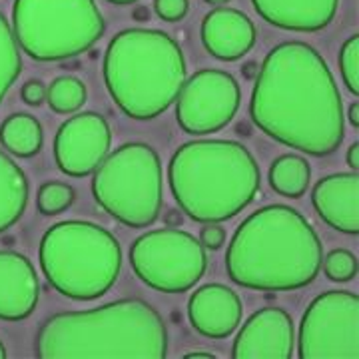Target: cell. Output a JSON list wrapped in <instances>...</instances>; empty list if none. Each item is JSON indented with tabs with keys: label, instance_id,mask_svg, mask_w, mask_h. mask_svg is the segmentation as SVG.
<instances>
[{
	"label": "cell",
	"instance_id": "obj_7",
	"mask_svg": "<svg viewBox=\"0 0 359 359\" xmlns=\"http://www.w3.org/2000/svg\"><path fill=\"white\" fill-rule=\"evenodd\" d=\"M104 30L94 0H14V40L32 60L74 58L102 39Z\"/></svg>",
	"mask_w": 359,
	"mask_h": 359
},
{
	"label": "cell",
	"instance_id": "obj_18",
	"mask_svg": "<svg viewBox=\"0 0 359 359\" xmlns=\"http://www.w3.org/2000/svg\"><path fill=\"white\" fill-rule=\"evenodd\" d=\"M256 13L283 30L318 32L332 25L339 0H252Z\"/></svg>",
	"mask_w": 359,
	"mask_h": 359
},
{
	"label": "cell",
	"instance_id": "obj_30",
	"mask_svg": "<svg viewBox=\"0 0 359 359\" xmlns=\"http://www.w3.org/2000/svg\"><path fill=\"white\" fill-rule=\"evenodd\" d=\"M346 160H347V166L358 172V168H359V144H358V142L349 146Z\"/></svg>",
	"mask_w": 359,
	"mask_h": 359
},
{
	"label": "cell",
	"instance_id": "obj_9",
	"mask_svg": "<svg viewBox=\"0 0 359 359\" xmlns=\"http://www.w3.org/2000/svg\"><path fill=\"white\" fill-rule=\"evenodd\" d=\"M134 273L152 290L184 294L202 280L208 257L205 248L188 231H146L130 248Z\"/></svg>",
	"mask_w": 359,
	"mask_h": 359
},
{
	"label": "cell",
	"instance_id": "obj_15",
	"mask_svg": "<svg viewBox=\"0 0 359 359\" xmlns=\"http://www.w3.org/2000/svg\"><path fill=\"white\" fill-rule=\"evenodd\" d=\"M321 219L341 233L359 231V176L355 170L321 178L311 192Z\"/></svg>",
	"mask_w": 359,
	"mask_h": 359
},
{
	"label": "cell",
	"instance_id": "obj_8",
	"mask_svg": "<svg viewBox=\"0 0 359 359\" xmlns=\"http://www.w3.org/2000/svg\"><path fill=\"white\" fill-rule=\"evenodd\" d=\"M92 194L98 205L130 228L152 226L162 208V162L152 146L130 142L94 170Z\"/></svg>",
	"mask_w": 359,
	"mask_h": 359
},
{
	"label": "cell",
	"instance_id": "obj_29",
	"mask_svg": "<svg viewBox=\"0 0 359 359\" xmlns=\"http://www.w3.org/2000/svg\"><path fill=\"white\" fill-rule=\"evenodd\" d=\"M22 100L28 106H40L46 100V86L40 80H28L22 86Z\"/></svg>",
	"mask_w": 359,
	"mask_h": 359
},
{
	"label": "cell",
	"instance_id": "obj_26",
	"mask_svg": "<svg viewBox=\"0 0 359 359\" xmlns=\"http://www.w3.org/2000/svg\"><path fill=\"white\" fill-rule=\"evenodd\" d=\"M339 68L346 82V88L351 94H359V36L353 34L344 42L339 50Z\"/></svg>",
	"mask_w": 359,
	"mask_h": 359
},
{
	"label": "cell",
	"instance_id": "obj_1",
	"mask_svg": "<svg viewBox=\"0 0 359 359\" xmlns=\"http://www.w3.org/2000/svg\"><path fill=\"white\" fill-rule=\"evenodd\" d=\"M250 116L276 142L311 156L335 152L346 138V114L334 74L306 42L271 48L256 76Z\"/></svg>",
	"mask_w": 359,
	"mask_h": 359
},
{
	"label": "cell",
	"instance_id": "obj_3",
	"mask_svg": "<svg viewBox=\"0 0 359 359\" xmlns=\"http://www.w3.org/2000/svg\"><path fill=\"white\" fill-rule=\"evenodd\" d=\"M166 353V323L142 299L56 313L44 321L36 335V355L44 359H162Z\"/></svg>",
	"mask_w": 359,
	"mask_h": 359
},
{
	"label": "cell",
	"instance_id": "obj_5",
	"mask_svg": "<svg viewBox=\"0 0 359 359\" xmlns=\"http://www.w3.org/2000/svg\"><path fill=\"white\" fill-rule=\"evenodd\" d=\"M102 74L118 108L146 122L176 102L188 70L184 52L168 32L128 28L110 40Z\"/></svg>",
	"mask_w": 359,
	"mask_h": 359
},
{
	"label": "cell",
	"instance_id": "obj_24",
	"mask_svg": "<svg viewBox=\"0 0 359 359\" xmlns=\"http://www.w3.org/2000/svg\"><path fill=\"white\" fill-rule=\"evenodd\" d=\"M76 194L72 186L62 182H46L42 184L36 196V208L44 216H58L74 204Z\"/></svg>",
	"mask_w": 359,
	"mask_h": 359
},
{
	"label": "cell",
	"instance_id": "obj_20",
	"mask_svg": "<svg viewBox=\"0 0 359 359\" xmlns=\"http://www.w3.org/2000/svg\"><path fill=\"white\" fill-rule=\"evenodd\" d=\"M42 126L30 114H13L0 126V144L18 158H32L42 148Z\"/></svg>",
	"mask_w": 359,
	"mask_h": 359
},
{
	"label": "cell",
	"instance_id": "obj_14",
	"mask_svg": "<svg viewBox=\"0 0 359 359\" xmlns=\"http://www.w3.org/2000/svg\"><path fill=\"white\" fill-rule=\"evenodd\" d=\"M242 302L238 294L222 283H205L188 302V318L194 330L210 339H224L242 321Z\"/></svg>",
	"mask_w": 359,
	"mask_h": 359
},
{
	"label": "cell",
	"instance_id": "obj_35",
	"mask_svg": "<svg viewBox=\"0 0 359 359\" xmlns=\"http://www.w3.org/2000/svg\"><path fill=\"white\" fill-rule=\"evenodd\" d=\"M6 358V347H4V344L0 341V359Z\"/></svg>",
	"mask_w": 359,
	"mask_h": 359
},
{
	"label": "cell",
	"instance_id": "obj_34",
	"mask_svg": "<svg viewBox=\"0 0 359 359\" xmlns=\"http://www.w3.org/2000/svg\"><path fill=\"white\" fill-rule=\"evenodd\" d=\"M208 4H214V6H219V4H226V2H230V0H205Z\"/></svg>",
	"mask_w": 359,
	"mask_h": 359
},
{
	"label": "cell",
	"instance_id": "obj_13",
	"mask_svg": "<svg viewBox=\"0 0 359 359\" xmlns=\"http://www.w3.org/2000/svg\"><path fill=\"white\" fill-rule=\"evenodd\" d=\"M294 355V321L282 308H262L250 316L231 347L236 359H290Z\"/></svg>",
	"mask_w": 359,
	"mask_h": 359
},
{
	"label": "cell",
	"instance_id": "obj_12",
	"mask_svg": "<svg viewBox=\"0 0 359 359\" xmlns=\"http://www.w3.org/2000/svg\"><path fill=\"white\" fill-rule=\"evenodd\" d=\"M112 132L98 112H82L66 120L54 138V160L72 178L92 174L110 152Z\"/></svg>",
	"mask_w": 359,
	"mask_h": 359
},
{
	"label": "cell",
	"instance_id": "obj_27",
	"mask_svg": "<svg viewBox=\"0 0 359 359\" xmlns=\"http://www.w3.org/2000/svg\"><path fill=\"white\" fill-rule=\"evenodd\" d=\"M154 11L164 22H180L190 11V0H154Z\"/></svg>",
	"mask_w": 359,
	"mask_h": 359
},
{
	"label": "cell",
	"instance_id": "obj_17",
	"mask_svg": "<svg viewBox=\"0 0 359 359\" xmlns=\"http://www.w3.org/2000/svg\"><path fill=\"white\" fill-rule=\"evenodd\" d=\"M202 42L218 60H240L256 44V26L236 8H214L202 22Z\"/></svg>",
	"mask_w": 359,
	"mask_h": 359
},
{
	"label": "cell",
	"instance_id": "obj_31",
	"mask_svg": "<svg viewBox=\"0 0 359 359\" xmlns=\"http://www.w3.org/2000/svg\"><path fill=\"white\" fill-rule=\"evenodd\" d=\"M349 122H351L353 128L359 126V102H353L349 106Z\"/></svg>",
	"mask_w": 359,
	"mask_h": 359
},
{
	"label": "cell",
	"instance_id": "obj_2",
	"mask_svg": "<svg viewBox=\"0 0 359 359\" xmlns=\"http://www.w3.org/2000/svg\"><path fill=\"white\" fill-rule=\"evenodd\" d=\"M321 242L297 210L271 204L238 226L226 252L231 282L259 292H294L318 278Z\"/></svg>",
	"mask_w": 359,
	"mask_h": 359
},
{
	"label": "cell",
	"instance_id": "obj_22",
	"mask_svg": "<svg viewBox=\"0 0 359 359\" xmlns=\"http://www.w3.org/2000/svg\"><path fill=\"white\" fill-rule=\"evenodd\" d=\"M22 70V58L14 40L13 28L0 13V104Z\"/></svg>",
	"mask_w": 359,
	"mask_h": 359
},
{
	"label": "cell",
	"instance_id": "obj_21",
	"mask_svg": "<svg viewBox=\"0 0 359 359\" xmlns=\"http://www.w3.org/2000/svg\"><path fill=\"white\" fill-rule=\"evenodd\" d=\"M311 168L308 160L297 154H283L273 160L269 168V184L285 198H302L308 192Z\"/></svg>",
	"mask_w": 359,
	"mask_h": 359
},
{
	"label": "cell",
	"instance_id": "obj_19",
	"mask_svg": "<svg viewBox=\"0 0 359 359\" xmlns=\"http://www.w3.org/2000/svg\"><path fill=\"white\" fill-rule=\"evenodd\" d=\"M28 205V180L20 166L0 150V233L22 218Z\"/></svg>",
	"mask_w": 359,
	"mask_h": 359
},
{
	"label": "cell",
	"instance_id": "obj_33",
	"mask_svg": "<svg viewBox=\"0 0 359 359\" xmlns=\"http://www.w3.org/2000/svg\"><path fill=\"white\" fill-rule=\"evenodd\" d=\"M112 4H132V2H138V0H108Z\"/></svg>",
	"mask_w": 359,
	"mask_h": 359
},
{
	"label": "cell",
	"instance_id": "obj_6",
	"mask_svg": "<svg viewBox=\"0 0 359 359\" xmlns=\"http://www.w3.org/2000/svg\"><path fill=\"white\" fill-rule=\"evenodd\" d=\"M44 278L58 294L90 302L104 295L122 269V248L92 222H60L42 236L39 250Z\"/></svg>",
	"mask_w": 359,
	"mask_h": 359
},
{
	"label": "cell",
	"instance_id": "obj_11",
	"mask_svg": "<svg viewBox=\"0 0 359 359\" xmlns=\"http://www.w3.org/2000/svg\"><path fill=\"white\" fill-rule=\"evenodd\" d=\"M176 118L180 128L194 136L214 134L228 126L242 100L238 80L222 70L196 72L178 94Z\"/></svg>",
	"mask_w": 359,
	"mask_h": 359
},
{
	"label": "cell",
	"instance_id": "obj_4",
	"mask_svg": "<svg viewBox=\"0 0 359 359\" xmlns=\"http://www.w3.org/2000/svg\"><path fill=\"white\" fill-rule=\"evenodd\" d=\"M168 182L182 212L194 222H226L256 198L259 168L240 142L194 140L172 156Z\"/></svg>",
	"mask_w": 359,
	"mask_h": 359
},
{
	"label": "cell",
	"instance_id": "obj_16",
	"mask_svg": "<svg viewBox=\"0 0 359 359\" xmlns=\"http://www.w3.org/2000/svg\"><path fill=\"white\" fill-rule=\"evenodd\" d=\"M39 273L18 252H0V320H26L39 304Z\"/></svg>",
	"mask_w": 359,
	"mask_h": 359
},
{
	"label": "cell",
	"instance_id": "obj_32",
	"mask_svg": "<svg viewBox=\"0 0 359 359\" xmlns=\"http://www.w3.org/2000/svg\"><path fill=\"white\" fill-rule=\"evenodd\" d=\"M186 358H210V359H214L216 355H214V353H208V351H190V353H186Z\"/></svg>",
	"mask_w": 359,
	"mask_h": 359
},
{
	"label": "cell",
	"instance_id": "obj_23",
	"mask_svg": "<svg viewBox=\"0 0 359 359\" xmlns=\"http://www.w3.org/2000/svg\"><path fill=\"white\" fill-rule=\"evenodd\" d=\"M86 86L76 76H58L46 88V100L58 114H72L86 102Z\"/></svg>",
	"mask_w": 359,
	"mask_h": 359
},
{
	"label": "cell",
	"instance_id": "obj_28",
	"mask_svg": "<svg viewBox=\"0 0 359 359\" xmlns=\"http://www.w3.org/2000/svg\"><path fill=\"white\" fill-rule=\"evenodd\" d=\"M200 244L204 245L205 250H219L226 244V231L218 222H208L202 231H200Z\"/></svg>",
	"mask_w": 359,
	"mask_h": 359
},
{
	"label": "cell",
	"instance_id": "obj_10",
	"mask_svg": "<svg viewBox=\"0 0 359 359\" xmlns=\"http://www.w3.org/2000/svg\"><path fill=\"white\" fill-rule=\"evenodd\" d=\"M297 355L302 359H359V297L353 292H325L306 309Z\"/></svg>",
	"mask_w": 359,
	"mask_h": 359
},
{
	"label": "cell",
	"instance_id": "obj_25",
	"mask_svg": "<svg viewBox=\"0 0 359 359\" xmlns=\"http://www.w3.org/2000/svg\"><path fill=\"white\" fill-rule=\"evenodd\" d=\"M321 266L332 282L346 283L358 276V257L349 250H332L325 259H321Z\"/></svg>",
	"mask_w": 359,
	"mask_h": 359
}]
</instances>
